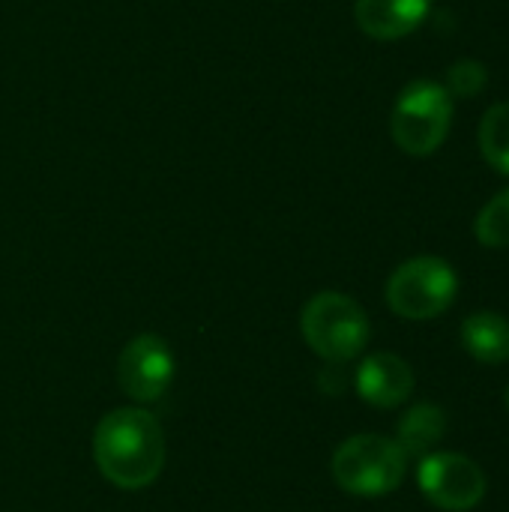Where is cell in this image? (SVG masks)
<instances>
[{
  "label": "cell",
  "mask_w": 509,
  "mask_h": 512,
  "mask_svg": "<svg viewBox=\"0 0 509 512\" xmlns=\"http://www.w3.org/2000/svg\"><path fill=\"white\" fill-rule=\"evenodd\" d=\"M507 402H509V393H507Z\"/></svg>",
  "instance_id": "9a60e30c"
},
{
  "label": "cell",
  "mask_w": 509,
  "mask_h": 512,
  "mask_svg": "<svg viewBox=\"0 0 509 512\" xmlns=\"http://www.w3.org/2000/svg\"><path fill=\"white\" fill-rule=\"evenodd\" d=\"M300 327H303L309 348L330 363L354 360L369 342L366 312L360 309L357 300L336 294V291L315 294L303 309Z\"/></svg>",
  "instance_id": "3957f363"
},
{
  "label": "cell",
  "mask_w": 509,
  "mask_h": 512,
  "mask_svg": "<svg viewBox=\"0 0 509 512\" xmlns=\"http://www.w3.org/2000/svg\"><path fill=\"white\" fill-rule=\"evenodd\" d=\"M357 390L375 408H396L414 393V372L396 354H372L357 369Z\"/></svg>",
  "instance_id": "ba28073f"
},
{
  "label": "cell",
  "mask_w": 509,
  "mask_h": 512,
  "mask_svg": "<svg viewBox=\"0 0 509 512\" xmlns=\"http://www.w3.org/2000/svg\"><path fill=\"white\" fill-rule=\"evenodd\" d=\"M117 381H120L123 393L132 396L135 402L162 399V393L174 381L171 348L153 333L132 339L117 360Z\"/></svg>",
  "instance_id": "52a82bcc"
},
{
  "label": "cell",
  "mask_w": 509,
  "mask_h": 512,
  "mask_svg": "<svg viewBox=\"0 0 509 512\" xmlns=\"http://www.w3.org/2000/svg\"><path fill=\"white\" fill-rule=\"evenodd\" d=\"M432 0H357L354 18L363 33L372 39H402L414 33L426 15Z\"/></svg>",
  "instance_id": "9c48e42d"
},
{
  "label": "cell",
  "mask_w": 509,
  "mask_h": 512,
  "mask_svg": "<svg viewBox=\"0 0 509 512\" xmlns=\"http://www.w3.org/2000/svg\"><path fill=\"white\" fill-rule=\"evenodd\" d=\"M93 459L108 483L138 492L162 474L165 435L147 411L120 408L99 420L93 432Z\"/></svg>",
  "instance_id": "6da1fadb"
},
{
  "label": "cell",
  "mask_w": 509,
  "mask_h": 512,
  "mask_svg": "<svg viewBox=\"0 0 509 512\" xmlns=\"http://www.w3.org/2000/svg\"><path fill=\"white\" fill-rule=\"evenodd\" d=\"M459 279L444 258H411L387 282V303L408 321H429L447 312L456 300Z\"/></svg>",
  "instance_id": "5b68a950"
},
{
  "label": "cell",
  "mask_w": 509,
  "mask_h": 512,
  "mask_svg": "<svg viewBox=\"0 0 509 512\" xmlns=\"http://www.w3.org/2000/svg\"><path fill=\"white\" fill-rule=\"evenodd\" d=\"M450 123H453V99L447 87L435 81H414L399 93L393 105L390 132L399 150L411 156H429L450 135Z\"/></svg>",
  "instance_id": "277c9868"
},
{
  "label": "cell",
  "mask_w": 509,
  "mask_h": 512,
  "mask_svg": "<svg viewBox=\"0 0 509 512\" xmlns=\"http://www.w3.org/2000/svg\"><path fill=\"white\" fill-rule=\"evenodd\" d=\"M462 345L480 363L509 360V321L498 312H477L462 324Z\"/></svg>",
  "instance_id": "30bf717a"
},
{
  "label": "cell",
  "mask_w": 509,
  "mask_h": 512,
  "mask_svg": "<svg viewBox=\"0 0 509 512\" xmlns=\"http://www.w3.org/2000/svg\"><path fill=\"white\" fill-rule=\"evenodd\" d=\"M480 150L492 168L509 177V102L486 111L480 123Z\"/></svg>",
  "instance_id": "7c38bea8"
},
{
  "label": "cell",
  "mask_w": 509,
  "mask_h": 512,
  "mask_svg": "<svg viewBox=\"0 0 509 512\" xmlns=\"http://www.w3.org/2000/svg\"><path fill=\"white\" fill-rule=\"evenodd\" d=\"M417 480L423 495L447 512L474 510L486 498L483 468L459 453H435L423 459Z\"/></svg>",
  "instance_id": "8992f818"
},
{
  "label": "cell",
  "mask_w": 509,
  "mask_h": 512,
  "mask_svg": "<svg viewBox=\"0 0 509 512\" xmlns=\"http://www.w3.org/2000/svg\"><path fill=\"white\" fill-rule=\"evenodd\" d=\"M447 432V417L435 405H417L411 408L399 423V447L405 456H420L429 447H435Z\"/></svg>",
  "instance_id": "8fae6325"
},
{
  "label": "cell",
  "mask_w": 509,
  "mask_h": 512,
  "mask_svg": "<svg viewBox=\"0 0 509 512\" xmlns=\"http://www.w3.org/2000/svg\"><path fill=\"white\" fill-rule=\"evenodd\" d=\"M477 240L486 249H507L509 246V189L495 195L477 216Z\"/></svg>",
  "instance_id": "4fadbf2b"
},
{
  "label": "cell",
  "mask_w": 509,
  "mask_h": 512,
  "mask_svg": "<svg viewBox=\"0 0 509 512\" xmlns=\"http://www.w3.org/2000/svg\"><path fill=\"white\" fill-rule=\"evenodd\" d=\"M486 84H489L486 66H483L480 60H471V57L453 63L450 72H447V87H450V93L459 96V99H474V96H480V93L486 90Z\"/></svg>",
  "instance_id": "5bb4252c"
},
{
  "label": "cell",
  "mask_w": 509,
  "mask_h": 512,
  "mask_svg": "<svg viewBox=\"0 0 509 512\" xmlns=\"http://www.w3.org/2000/svg\"><path fill=\"white\" fill-rule=\"evenodd\" d=\"M408 456L396 441L381 435L348 438L333 456L336 483L357 498H384L405 480Z\"/></svg>",
  "instance_id": "7a4b0ae2"
}]
</instances>
